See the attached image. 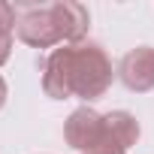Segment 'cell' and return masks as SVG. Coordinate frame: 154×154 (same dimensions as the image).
Segmentation results:
<instances>
[{
    "label": "cell",
    "mask_w": 154,
    "mask_h": 154,
    "mask_svg": "<svg viewBox=\"0 0 154 154\" xmlns=\"http://www.w3.org/2000/svg\"><path fill=\"white\" fill-rule=\"evenodd\" d=\"M6 97H9V88H6V82H3V75H0V109H3Z\"/></svg>",
    "instance_id": "obj_8"
},
{
    "label": "cell",
    "mask_w": 154,
    "mask_h": 154,
    "mask_svg": "<svg viewBox=\"0 0 154 154\" xmlns=\"http://www.w3.org/2000/svg\"><path fill=\"white\" fill-rule=\"evenodd\" d=\"M9 54H12V33L0 30V66L9 60Z\"/></svg>",
    "instance_id": "obj_7"
},
{
    "label": "cell",
    "mask_w": 154,
    "mask_h": 154,
    "mask_svg": "<svg viewBox=\"0 0 154 154\" xmlns=\"http://www.w3.org/2000/svg\"><path fill=\"white\" fill-rule=\"evenodd\" d=\"M118 79L124 82L127 91L145 94L154 88V48L151 45H136L130 48L121 63H118Z\"/></svg>",
    "instance_id": "obj_4"
},
{
    "label": "cell",
    "mask_w": 154,
    "mask_h": 154,
    "mask_svg": "<svg viewBox=\"0 0 154 154\" xmlns=\"http://www.w3.org/2000/svg\"><path fill=\"white\" fill-rule=\"evenodd\" d=\"M115 79L112 60L103 45L79 42V45H60L42 63V91L51 100L79 97L85 103L100 100Z\"/></svg>",
    "instance_id": "obj_1"
},
{
    "label": "cell",
    "mask_w": 154,
    "mask_h": 154,
    "mask_svg": "<svg viewBox=\"0 0 154 154\" xmlns=\"http://www.w3.org/2000/svg\"><path fill=\"white\" fill-rule=\"evenodd\" d=\"M136 139H139V121L130 112L115 109L103 115V136L88 154H127L130 145H136Z\"/></svg>",
    "instance_id": "obj_3"
},
{
    "label": "cell",
    "mask_w": 154,
    "mask_h": 154,
    "mask_svg": "<svg viewBox=\"0 0 154 154\" xmlns=\"http://www.w3.org/2000/svg\"><path fill=\"white\" fill-rule=\"evenodd\" d=\"M103 136V115L94 112L91 106H79L66 121H63V139L69 148L88 154Z\"/></svg>",
    "instance_id": "obj_5"
},
{
    "label": "cell",
    "mask_w": 154,
    "mask_h": 154,
    "mask_svg": "<svg viewBox=\"0 0 154 154\" xmlns=\"http://www.w3.org/2000/svg\"><path fill=\"white\" fill-rule=\"evenodd\" d=\"M91 27V15L75 0H54L45 6H27L18 15V39L30 48L51 45H79L85 42Z\"/></svg>",
    "instance_id": "obj_2"
},
{
    "label": "cell",
    "mask_w": 154,
    "mask_h": 154,
    "mask_svg": "<svg viewBox=\"0 0 154 154\" xmlns=\"http://www.w3.org/2000/svg\"><path fill=\"white\" fill-rule=\"evenodd\" d=\"M15 27H18V12H15V6L6 3V0H0V30L12 33Z\"/></svg>",
    "instance_id": "obj_6"
}]
</instances>
